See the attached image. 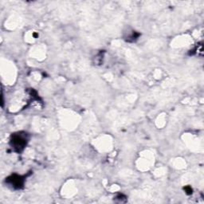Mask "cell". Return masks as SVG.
<instances>
[{
  "label": "cell",
  "mask_w": 204,
  "mask_h": 204,
  "mask_svg": "<svg viewBox=\"0 0 204 204\" xmlns=\"http://www.w3.org/2000/svg\"><path fill=\"white\" fill-rule=\"evenodd\" d=\"M13 144H14V148H23L26 144V141L23 138L19 136H14L12 140Z\"/></svg>",
  "instance_id": "obj_1"
}]
</instances>
